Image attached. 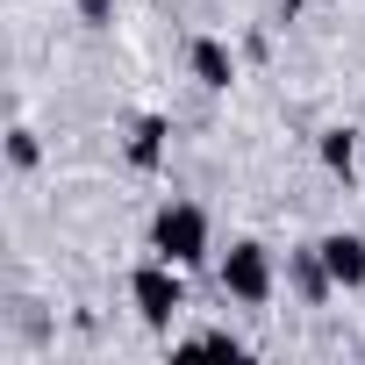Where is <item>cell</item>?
Instances as JSON below:
<instances>
[{
    "label": "cell",
    "mask_w": 365,
    "mask_h": 365,
    "mask_svg": "<svg viewBox=\"0 0 365 365\" xmlns=\"http://www.w3.org/2000/svg\"><path fill=\"white\" fill-rule=\"evenodd\" d=\"M150 251L172 258L179 272H187V265H208V251H215L208 208H194V201H165V208L150 215Z\"/></svg>",
    "instance_id": "obj_1"
},
{
    "label": "cell",
    "mask_w": 365,
    "mask_h": 365,
    "mask_svg": "<svg viewBox=\"0 0 365 365\" xmlns=\"http://www.w3.org/2000/svg\"><path fill=\"white\" fill-rule=\"evenodd\" d=\"M287 279H294V294H301V301H308V308H315V301H329V294H336V279H329V265H322V251H315V244H308V251H294V258H287Z\"/></svg>",
    "instance_id": "obj_6"
},
{
    "label": "cell",
    "mask_w": 365,
    "mask_h": 365,
    "mask_svg": "<svg viewBox=\"0 0 365 365\" xmlns=\"http://www.w3.org/2000/svg\"><path fill=\"white\" fill-rule=\"evenodd\" d=\"M129 301H136V315H143L150 329H172V322H179V308H187L179 265L150 251V265H136V272H129Z\"/></svg>",
    "instance_id": "obj_3"
},
{
    "label": "cell",
    "mask_w": 365,
    "mask_h": 365,
    "mask_svg": "<svg viewBox=\"0 0 365 365\" xmlns=\"http://www.w3.org/2000/svg\"><path fill=\"white\" fill-rule=\"evenodd\" d=\"M215 279H222V294H230L237 308H265V301H272V287H279V265H272V251H265L258 237H237V244L222 251Z\"/></svg>",
    "instance_id": "obj_2"
},
{
    "label": "cell",
    "mask_w": 365,
    "mask_h": 365,
    "mask_svg": "<svg viewBox=\"0 0 365 365\" xmlns=\"http://www.w3.org/2000/svg\"><path fill=\"white\" fill-rule=\"evenodd\" d=\"M187 65H194V79H201L208 93H222V86L237 79V58H230V43H215V36H194Z\"/></svg>",
    "instance_id": "obj_5"
},
{
    "label": "cell",
    "mask_w": 365,
    "mask_h": 365,
    "mask_svg": "<svg viewBox=\"0 0 365 365\" xmlns=\"http://www.w3.org/2000/svg\"><path fill=\"white\" fill-rule=\"evenodd\" d=\"M322 165L336 172V179H351V165H358V129H322Z\"/></svg>",
    "instance_id": "obj_8"
},
{
    "label": "cell",
    "mask_w": 365,
    "mask_h": 365,
    "mask_svg": "<svg viewBox=\"0 0 365 365\" xmlns=\"http://www.w3.org/2000/svg\"><path fill=\"white\" fill-rule=\"evenodd\" d=\"M165 136H172V122H165V115H143V122L129 129V165H136V172H158Z\"/></svg>",
    "instance_id": "obj_7"
},
{
    "label": "cell",
    "mask_w": 365,
    "mask_h": 365,
    "mask_svg": "<svg viewBox=\"0 0 365 365\" xmlns=\"http://www.w3.org/2000/svg\"><path fill=\"white\" fill-rule=\"evenodd\" d=\"M179 351H215V358H244V336H230V329H201V336H187Z\"/></svg>",
    "instance_id": "obj_9"
},
{
    "label": "cell",
    "mask_w": 365,
    "mask_h": 365,
    "mask_svg": "<svg viewBox=\"0 0 365 365\" xmlns=\"http://www.w3.org/2000/svg\"><path fill=\"white\" fill-rule=\"evenodd\" d=\"M315 251H322V265H329V279H336V294H358V287H365V237H351V230H336V237H322Z\"/></svg>",
    "instance_id": "obj_4"
},
{
    "label": "cell",
    "mask_w": 365,
    "mask_h": 365,
    "mask_svg": "<svg viewBox=\"0 0 365 365\" xmlns=\"http://www.w3.org/2000/svg\"><path fill=\"white\" fill-rule=\"evenodd\" d=\"M79 22H86V29H108V22H115V0H79Z\"/></svg>",
    "instance_id": "obj_11"
},
{
    "label": "cell",
    "mask_w": 365,
    "mask_h": 365,
    "mask_svg": "<svg viewBox=\"0 0 365 365\" xmlns=\"http://www.w3.org/2000/svg\"><path fill=\"white\" fill-rule=\"evenodd\" d=\"M36 158H43V143H36V129H8V165H15V172H29Z\"/></svg>",
    "instance_id": "obj_10"
}]
</instances>
